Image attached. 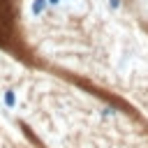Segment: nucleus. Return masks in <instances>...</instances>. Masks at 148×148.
Here are the masks:
<instances>
[{"label":"nucleus","mask_w":148,"mask_h":148,"mask_svg":"<svg viewBox=\"0 0 148 148\" xmlns=\"http://www.w3.org/2000/svg\"><path fill=\"white\" fill-rule=\"evenodd\" d=\"M2 99H5V106H7V109H14V106H16V95H14V90H5V92H2Z\"/></svg>","instance_id":"nucleus-1"},{"label":"nucleus","mask_w":148,"mask_h":148,"mask_svg":"<svg viewBox=\"0 0 148 148\" xmlns=\"http://www.w3.org/2000/svg\"><path fill=\"white\" fill-rule=\"evenodd\" d=\"M46 5H49L46 0H32V7H30V9H32V14H35V16H39V14L46 9Z\"/></svg>","instance_id":"nucleus-2"},{"label":"nucleus","mask_w":148,"mask_h":148,"mask_svg":"<svg viewBox=\"0 0 148 148\" xmlns=\"http://www.w3.org/2000/svg\"><path fill=\"white\" fill-rule=\"evenodd\" d=\"M46 2H49V5H53V7H56V5H60V2H62V0H46Z\"/></svg>","instance_id":"nucleus-4"},{"label":"nucleus","mask_w":148,"mask_h":148,"mask_svg":"<svg viewBox=\"0 0 148 148\" xmlns=\"http://www.w3.org/2000/svg\"><path fill=\"white\" fill-rule=\"evenodd\" d=\"M109 7H111V9H118V7H120V0H109Z\"/></svg>","instance_id":"nucleus-3"}]
</instances>
